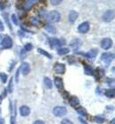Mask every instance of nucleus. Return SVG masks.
<instances>
[{"label": "nucleus", "mask_w": 115, "mask_h": 124, "mask_svg": "<svg viewBox=\"0 0 115 124\" xmlns=\"http://www.w3.org/2000/svg\"><path fill=\"white\" fill-rule=\"evenodd\" d=\"M50 3H51L52 5H58L59 3H61V1H60V0H55V1H53V0H51V1H50Z\"/></svg>", "instance_id": "obj_31"}, {"label": "nucleus", "mask_w": 115, "mask_h": 124, "mask_svg": "<svg viewBox=\"0 0 115 124\" xmlns=\"http://www.w3.org/2000/svg\"><path fill=\"white\" fill-rule=\"evenodd\" d=\"M12 20L13 21V23H14L15 25H18V21H17V17L15 14H12Z\"/></svg>", "instance_id": "obj_30"}, {"label": "nucleus", "mask_w": 115, "mask_h": 124, "mask_svg": "<svg viewBox=\"0 0 115 124\" xmlns=\"http://www.w3.org/2000/svg\"><path fill=\"white\" fill-rule=\"evenodd\" d=\"M68 52H69V48H61L60 49L58 50V54L59 55H64L66 54H67Z\"/></svg>", "instance_id": "obj_19"}, {"label": "nucleus", "mask_w": 115, "mask_h": 124, "mask_svg": "<svg viewBox=\"0 0 115 124\" xmlns=\"http://www.w3.org/2000/svg\"><path fill=\"white\" fill-rule=\"evenodd\" d=\"M44 85H45V86L48 89L52 88V82H51V80H50L49 78H47V77L44 78Z\"/></svg>", "instance_id": "obj_15"}, {"label": "nucleus", "mask_w": 115, "mask_h": 124, "mask_svg": "<svg viewBox=\"0 0 115 124\" xmlns=\"http://www.w3.org/2000/svg\"><path fill=\"white\" fill-rule=\"evenodd\" d=\"M2 40H3V38H2V36L0 35V43L2 42Z\"/></svg>", "instance_id": "obj_39"}, {"label": "nucleus", "mask_w": 115, "mask_h": 124, "mask_svg": "<svg viewBox=\"0 0 115 124\" xmlns=\"http://www.w3.org/2000/svg\"><path fill=\"white\" fill-rule=\"evenodd\" d=\"M47 18L50 22L52 23H57L60 20V14L59 12H58L57 11H51L48 13Z\"/></svg>", "instance_id": "obj_1"}, {"label": "nucleus", "mask_w": 115, "mask_h": 124, "mask_svg": "<svg viewBox=\"0 0 115 124\" xmlns=\"http://www.w3.org/2000/svg\"><path fill=\"white\" fill-rule=\"evenodd\" d=\"M38 52L40 53V54H42V55H43L44 56H46V57H48L49 59H51V55L49 54L48 52H46L45 50H43V49H42V48H38Z\"/></svg>", "instance_id": "obj_21"}, {"label": "nucleus", "mask_w": 115, "mask_h": 124, "mask_svg": "<svg viewBox=\"0 0 115 124\" xmlns=\"http://www.w3.org/2000/svg\"><path fill=\"white\" fill-rule=\"evenodd\" d=\"M12 79H11V82H10V84H9V87H8V88H9V92L10 93H12Z\"/></svg>", "instance_id": "obj_32"}, {"label": "nucleus", "mask_w": 115, "mask_h": 124, "mask_svg": "<svg viewBox=\"0 0 115 124\" xmlns=\"http://www.w3.org/2000/svg\"><path fill=\"white\" fill-rule=\"evenodd\" d=\"M84 71H85V73H86L87 75H92L94 74V71L93 70H92V68L91 67H89V65H85V67H84Z\"/></svg>", "instance_id": "obj_17"}, {"label": "nucleus", "mask_w": 115, "mask_h": 124, "mask_svg": "<svg viewBox=\"0 0 115 124\" xmlns=\"http://www.w3.org/2000/svg\"><path fill=\"white\" fill-rule=\"evenodd\" d=\"M2 44L3 48H10L12 47V38L8 35H5L2 40Z\"/></svg>", "instance_id": "obj_3"}, {"label": "nucleus", "mask_w": 115, "mask_h": 124, "mask_svg": "<svg viewBox=\"0 0 115 124\" xmlns=\"http://www.w3.org/2000/svg\"><path fill=\"white\" fill-rule=\"evenodd\" d=\"M113 57H114V55L112 54V53H105L101 55V60L103 61L106 64H109L112 61H113Z\"/></svg>", "instance_id": "obj_5"}, {"label": "nucleus", "mask_w": 115, "mask_h": 124, "mask_svg": "<svg viewBox=\"0 0 115 124\" xmlns=\"http://www.w3.org/2000/svg\"><path fill=\"white\" fill-rule=\"evenodd\" d=\"M77 18H78V12H76L75 11H70L69 15H68V19L70 23H74Z\"/></svg>", "instance_id": "obj_11"}, {"label": "nucleus", "mask_w": 115, "mask_h": 124, "mask_svg": "<svg viewBox=\"0 0 115 124\" xmlns=\"http://www.w3.org/2000/svg\"><path fill=\"white\" fill-rule=\"evenodd\" d=\"M54 70H55V72L57 73V74H64V73L66 72L65 64L58 62V63L55 64V66H54Z\"/></svg>", "instance_id": "obj_7"}, {"label": "nucleus", "mask_w": 115, "mask_h": 124, "mask_svg": "<svg viewBox=\"0 0 115 124\" xmlns=\"http://www.w3.org/2000/svg\"><path fill=\"white\" fill-rule=\"evenodd\" d=\"M67 108L65 107H56L53 109V114L58 117H61L67 115Z\"/></svg>", "instance_id": "obj_2"}, {"label": "nucleus", "mask_w": 115, "mask_h": 124, "mask_svg": "<svg viewBox=\"0 0 115 124\" xmlns=\"http://www.w3.org/2000/svg\"><path fill=\"white\" fill-rule=\"evenodd\" d=\"M1 102H2V99H1V97H0V104H1Z\"/></svg>", "instance_id": "obj_40"}, {"label": "nucleus", "mask_w": 115, "mask_h": 124, "mask_svg": "<svg viewBox=\"0 0 115 124\" xmlns=\"http://www.w3.org/2000/svg\"><path fill=\"white\" fill-rule=\"evenodd\" d=\"M0 124H5V120L2 117H0Z\"/></svg>", "instance_id": "obj_35"}, {"label": "nucleus", "mask_w": 115, "mask_h": 124, "mask_svg": "<svg viewBox=\"0 0 115 124\" xmlns=\"http://www.w3.org/2000/svg\"><path fill=\"white\" fill-rule=\"evenodd\" d=\"M105 96L108 98H113L114 97V89H109L105 91Z\"/></svg>", "instance_id": "obj_20"}, {"label": "nucleus", "mask_w": 115, "mask_h": 124, "mask_svg": "<svg viewBox=\"0 0 115 124\" xmlns=\"http://www.w3.org/2000/svg\"><path fill=\"white\" fill-rule=\"evenodd\" d=\"M4 30V25H3L2 21L0 20V32H2Z\"/></svg>", "instance_id": "obj_33"}, {"label": "nucleus", "mask_w": 115, "mask_h": 124, "mask_svg": "<svg viewBox=\"0 0 115 124\" xmlns=\"http://www.w3.org/2000/svg\"><path fill=\"white\" fill-rule=\"evenodd\" d=\"M113 18H114V12L113 10H108L103 15L104 21L105 22H111L113 19Z\"/></svg>", "instance_id": "obj_4"}, {"label": "nucleus", "mask_w": 115, "mask_h": 124, "mask_svg": "<svg viewBox=\"0 0 115 124\" xmlns=\"http://www.w3.org/2000/svg\"><path fill=\"white\" fill-rule=\"evenodd\" d=\"M45 29L49 32V33H56L55 27H54L53 26H51L50 24L46 25V26H45Z\"/></svg>", "instance_id": "obj_18"}, {"label": "nucleus", "mask_w": 115, "mask_h": 124, "mask_svg": "<svg viewBox=\"0 0 115 124\" xmlns=\"http://www.w3.org/2000/svg\"><path fill=\"white\" fill-rule=\"evenodd\" d=\"M89 30V22H83L78 26V31L82 33H86Z\"/></svg>", "instance_id": "obj_8"}, {"label": "nucleus", "mask_w": 115, "mask_h": 124, "mask_svg": "<svg viewBox=\"0 0 115 124\" xmlns=\"http://www.w3.org/2000/svg\"><path fill=\"white\" fill-rule=\"evenodd\" d=\"M112 45H113V41H112L110 38H105L101 41V47L105 50L111 48Z\"/></svg>", "instance_id": "obj_6"}, {"label": "nucleus", "mask_w": 115, "mask_h": 124, "mask_svg": "<svg viewBox=\"0 0 115 124\" xmlns=\"http://www.w3.org/2000/svg\"><path fill=\"white\" fill-rule=\"evenodd\" d=\"M114 122H115V120H114V119H113V120H112V122H111V124H115V123H114Z\"/></svg>", "instance_id": "obj_38"}, {"label": "nucleus", "mask_w": 115, "mask_h": 124, "mask_svg": "<svg viewBox=\"0 0 115 124\" xmlns=\"http://www.w3.org/2000/svg\"><path fill=\"white\" fill-rule=\"evenodd\" d=\"M95 120H96V122L97 123H103L104 121H105V118L103 116H101V115H97V116L95 117Z\"/></svg>", "instance_id": "obj_25"}, {"label": "nucleus", "mask_w": 115, "mask_h": 124, "mask_svg": "<svg viewBox=\"0 0 115 124\" xmlns=\"http://www.w3.org/2000/svg\"><path fill=\"white\" fill-rule=\"evenodd\" d=\"M34 4V1H27L25 3V9L26 10H29L31 8V6L33 5Z\"/></svg>", "instance_id": "obj_24"}, {"label": "nucleus", "mask_w": 115, "mask_h": 124, "mask_svg": "<svg viewBox=\"0 0 115 124\" xmlns=\"http://www.w3.org/2000/svg\"><path fill=\"white\" fill-rule=\"evenodd\" d=\"M19 70H21L23 75L29 74V71H30V66H29V64L28 62H23L21 64V66H20V68H19Z\"/></svg>", "instance_id": "obj_9"}, {"label": "nucleus", "mask_w": 115, "mask_h": 124, "mask_svg": "<svg viewBox=\"0 0 115 124\" xmlns=\"http://www.w3.org/2000/svg\"><path fill=\"white\" fill-rule=\"evenodd\" d=\"M61 124H73V122L68 119H64V120H62Z\"/></svg>", "instance_id": "obj_29"}, {"label": "nucleus", "mask_w": 115, "mask_h": 124, "mask_svg": "<svg viewBox=\"0 0 115 124\" xmlns=\"http://www.w3.org/2000/svg\"><path fill=\"white\" fill-rule=\"evenodd\" d=\"M51 41V45H53L54 47H60L61 46V41L57 38H52L50 40Z\"/></svg>", "instance_id": "obj_16"}, {"label": "nucleus", "mask_w": 115, "mask_h": 124, "mask_svg": "<svg viewBox=\"0 0 115 124\" xmlns=\"http://www.w3.org/2000/svg\"><path fill=\"white\" fill-rule=\"evenodd\" d=\"M3 8H4V6L2 5V3H0V10H3Z\"/></svg>", "instance_id": "obj_37"}, {"label": "nucleus", "mask_w": 115, "mask_h": 124, "mask_svg": "<svg viewBox=\"0 0 115 124\" xmlns=\"http://www.w3.org/2000/svg\"><path fill=\"white\" fill-rule=\"evenodd\" d=\"M25 49L27 50V51H30V50L33 48V45H32L31 43H27L26 45H25Z\"/></svg>", "instance_id": "obj_26"}, {"label": "nucleus", "mask_w": 115, "mask_h": 124, "mask_svg": "<svg viewBox=\"0 0 115 124\" xmlns=\"http://www.w3.org/2000/svg\"><path fill=\"white\" fill-rule=\"evenodd\" d=\"M77 112L79 113L81 115H83V116H86L87 115V112H86V110L84 109L83 108H77Z\"/></svg>", "instance_id": "obj_22"}, {"label": "nucleus", "mask_w": 115, "mask_h": 124, "mask_svg": "<svg viewBox=\"0 0 115 124\" xmlns=\"http://www.w3.org/2000/svg\"><path fill=\"white\" fill-rule=\"evenodd\" d=\"M0 78L2 79L3 83H6V81H7V75L5 74L4 72H0Z\"/></svg>", "instance_id": "obj_23"}, {"label": "nucleus", "mask_w": 115, "mask_h": 124, "mask_svg": "<svg viewBox=\"0 0 115 124\" xmlns=\"http://www.w3.org/2000/svg\"><path fill=\"white\" fill-rule=\"evenodd\" d=\"M69 104L72 106L73 108H77L80 104V101H79V100H78L77 97L73 96V97H71L70 100H69Z\"/></svg>", "instance_id": "obj_13"}, {"label": "nucleus", "mask_w": 115, "mask_h": 124, "mask_svg": "<svg viewBox=\"0 0 115 124\" xmlns=\"http://www.w3.org/2000/svg\"><path fill=\"white\" fill-rule=\"evenodd\" d=\"M31 22L33 23V25H35V26H36V25H38L39 23V20L37 18H36V17H33L31 19Z\"/></svg>", "instance_id": "obj_27"}, {"label": "nucleus", "mask_w": 115, "mask_h": 124, "mask_svg": "<svg viewBox=\"0 0 115 124\" xmlns=\"http://www.w3.org/2000/svg\"><path fill=\"white\" fill-rule=\"evenodd\" d=\"M19 113L22 116H28L30 114V109L27 106H22L21 108H19Z\"/></svg>", "instance_id": "obj_12"}, {"label": "nucleus", "mask_w": 115, "mask_h": 124, "mask_svg": "<svg viewBox=\"0 0 115 124\" xmlns=\"http://www.w3.org/2000/svg\"><path fill=\"white\" fill-rule=\"evenodd\" d=\"M54 84H55L57 88L58 89L63 88V79L61 78H58V77L54 78Z\"/></svg>", "instance_id": "obj_14"}, {"label": "nucleus", "mask_w": 115, "mask_h": 124, "mask_svg": "<svg viewBox=\"0 0 115 124\" xmlns=\"http://www.w3.org/2000/svg\"><path fill=\"white\" fill-rule=\"evenodd\" d=\"M80 121L82 122V123H83V124H87L86 122H85V121H84V120H82V118H80Z\"/></svg>", "instance_id": "obj_36"}, {"label": "nucleus", "mask_w": 115, "mask_h": 124, "mask_svg": "<svg viewBox=\"0 0 115 124\" xmlns=\"http://www.w3.org/2000/svg\"><path fill=\"white\" fill-rule=\"evenodd\" d=\"M4 18H5V19L6 20V23H7V25H8V26L10 27V29L11 30H12V26H11V25H10V22H9V20H8V18H7V13H5V14H4Z\"/></svg>", "instance_id": "obj_28"}, {"label": "nucleus", "mask_w": 115, "mask_h": 124, "mask_svg": "<svg viewBox=\"0 0 115 124\" xmlns=\"http://www.w3.org/2000/svg\"><path fill=\"white\" fill-rule=\"evenodd\" d=\"M97 53H98V50L96 49V48H92V49L89 50V52L85 54L84 55L87 56L88 58H89V59H94L97 55Z\"/></svg>", "instance_id": "obj_10"}, {"label": "nucleus", "mask_w": 115, "mask_h": 124, "mask_svg": "<svg viewBox=\"0 0 115 124\" xmlns=\"http://www.w3.org/2000/svg\"><path fill=\"white\" fill-rule=\"evenodd\" d=\"M33 124H44V122L43 121H36Z\"/></svg>", "instance_id": "obj_34"}]
</instances>
